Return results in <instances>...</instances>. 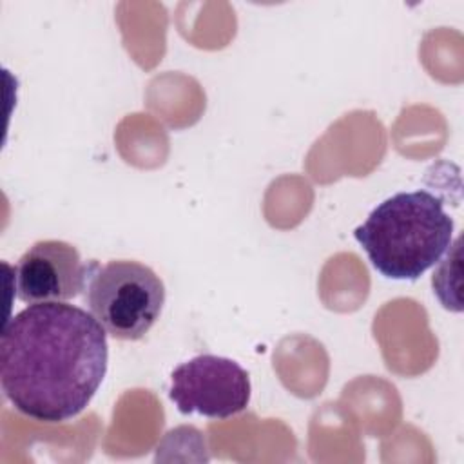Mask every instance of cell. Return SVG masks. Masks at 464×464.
Listing matches in <instances>:
<instances>
[{
	"label": "cell",
	"mask_w": 464,
	"mask_h": 464,
	"mask_svg": "<svg viewBox=\"0 0 464 464\" xmlns=\"http://www.w3.org/2000/svg\"><path fill=\"white\" fill-rule=\"evenodd\" d=\"M107 332L69 303H34L13 315L0 335V386L22 415L65 422L80 415L103 382Z\"/></svg>",
	"instance_id": "cell-1"
},
{
	"label": "cell",
	"mask_w": 464,
	"mask_h": 464,
	"mask_svg": "<svg viewBox=\"0 0 464 464\" xmlns=\"http://www.w3.org/2000/svg\"><path fill=\"white\" fill-rule=\"evenodd\" d=\"M453 219L430 190L397 192L353 230L372 266L388 279L415 281L451 245Z\"/></svg>",
	"instance_id": "cell-2"
},
{
	"label": "cell",
	"mask_w": 464,
	"mask_h": 464,
	"mask_svg": "<svg viewBox=\"0 0 464 464\" xmlns=\"http://www.w3.org/2000/svg\"><path fill=\"white\" fill-rule=\"evenodd\" d=\"M94 265L82 261L76 246L67 241H36L14 266V294L27 304L67 303L85 290Z\"/></svg>",
	"instance_id": "cell-5"
},
{
	"label": "cell",
	"mask_w": 464,
	"mask_h": 464,
	"mask_svg": "<svg viewBox=\"0 0 464 464\" xmlns=\"http://www.w3.org/2000/svg\"><path fill=\"white\" fill-rule=\"evenodd\" d=\"M169 397L183 415L228 419L246 410L250 377L236 361L203 353L172 370Z\"/></svg>",
	"instance_id": "cell-4"
},
{
	"label": "cell",
	"mask_w": 464,
	"mask_h": 464,
	"mask_svg": "<svg viewBox=\"0 0 464 464\" xmlns=\"http://www.w3.org/2000/svg\"><path fill=\"white\" fill-rule=\"evenodd\" d=\"M83 297L89 312L111 337L138 341L160 319L165 286L150 266L132 259H114L94 265Z\"/></svg>",
	"instance_id": "cell-3"
}]
</instances>
